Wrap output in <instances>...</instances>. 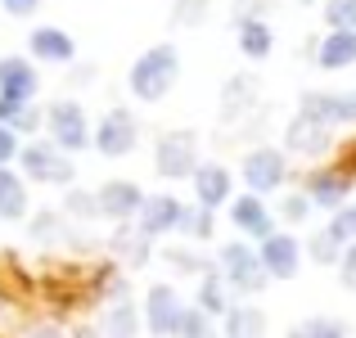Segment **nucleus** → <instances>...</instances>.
Listing matches in <instances>:
<instances>
[{
	"instance_id": "nucleus-15",
	"label": "nucleus",
	"mask_w": 356,
	"mask_h": 338,
	"mask_svg": "<svg viewBox=\"0 0 356 338\" xmlns=\"http://www.w3.org/2000/svg\"><path fill=\"white\" fill-rule=\"evenodd\" d=\"M27 50L45 63H68L72 54H77V41H72L63 27H36V32L27 36Z\"/></svg>"
},
{
	"instance_id": "nucleus-3",
	"label": "nucleus",
	"mask_w": 356,
	"mask_h": 338,
	"mask_svg": "<svg viewBox=\"0 0 356 338\" xmlns=\"http://www.w3.org/2000/svg\"><path fill=\"white\" fill-rule=\"evenodd\" d=\"M221 280H226L235 293H261L266 289V266H261V257L248 248V243H226L221 248Z\"/></svg>"
},
{
	"instance_id": "nucleus-41",
	"label": "nucleus",
	"mask_w": 356,
	"mask_h": 338,
	"mask_svg": "<svg viewBox=\"0 0 356 338\" xmlns=\"http://www.w3.org/2000/svg\"><path fill=\"white\" fill-rule=\"evenodd\" d=\"M270 9V0H235V23H243V18H261Z\"/></svg>"
},
{
	"instance_id": "nucleus-4",
	"label": "nucleus",
	"mask_w": 356,
	"mask_h": 338,
	"mask_svg": "<svg viewBox=\"0 0 356 338\" xmlns=\"http://www.w3.org/2000/svg\"><path fill=\"white\" fill-rule=\"evenodd\" d=\"M45 122H50V136L63 154H81L90 145V122H86V108L77 99H54L45 108Z\"/></svg>"
},
{
	"instance_id": "nucleus-13",
	"label": "nucleus",
	"mask_w": 356,
	"mask_h": 338,
	"mask_svg": "<svg viewBox=\"0 0 356 338\" xmlns=\"http://www.w3.org/2000/svg\"><path fill=\"white\" fill-rule=\"evenodd\" d=\"M36 68H32V59H23V54H9V59H0V95L5 99H32L36 95Z\"/></svg>"
},
{
	"instance_id": "nucleus-27",
	"label": "nucleus",
	"mask_w": 356,
	"mask_h": 338,
	"mask_svg": "<svg viewBox=\"0 0 356 338\" xmlns=\"http://www.w3.org/2000/svg\"><path fill=\"white\" fill-rule=\"evenodd\" d=\"M252 99H257V81H252V77H235L226 86V95H221V108H226V118H235V113L248 108Z\"/></svg>"
},
{
	"instance_id": "nucleus-38",
	"label": "nucleus",
	"mask_w": 356,
	"mask_h": 338,
	"mask_svg": "<svg viewBox=\"0 0 356 338\" xmlns=\"http://www.w3.org/2000/svg\"><path fill=\"white\" fill-rule=\"evenodd\" d=\"M14 158H18V131L0 122V167H9Z\"/></svg>"
},
{
	"instance_id": "nucleus-44",
	"label": "nucleus",
	"mask_w": 356,
	"mask_h": 338,
	"mask_svg": "<svg viewBox=\"0 0 356 338\" xmlns=\"http://www.w3.org/2000/svg\"><path fill=\"white\" fill-rule=\"evenodd\" d=\"M77 338H99V334H90V330H86V334H77Z\"/></svg>"
},
{
	"instance_id": "nucleus-10",
	"label": "nucleus",
	"mask_w": 356,
	"mask_h": 338,
	"mask_svg": "<svg viewBox=\"0 0 356 338\" xmlns=\"http://www.w3.org/2000/svg\"><path fill=\"white\" fill-rule=\"evenodd\" d=\"M284 140H289V149H293V154H325V149H330V122L316 118V113H302V108H298V118L289 122Z\"/></svg>"
},
{
	"instance_id": "nucleus-23",
	"label": "nucleus",
	"mask_w": 356,
	"mask_h": 338,
	"mask_svg": "<svg viewBox=\"0 0 356 338\" xmlns=\"http://www.w3.org/2000/svg\"><path fill=\"white\" fill-rule=\"evenodd\" d=\"M104 338H136L140 334V312L136 303H113L104 312V330H99Z\"/></svg>"
},
{
	"instance_id": "nucleus-43",
	"label": "nucleus",
	"mask_w": 356,
	"mask_h": 338,
	"mask_svg": "<svg viewBox=\"0 0 356 338\" xmlns=\"http://www.w3.org/2000/svg\"><path fill=\"white\" fill-rule=\"evenodd\" d=\"M27 338H63V334H59V330H50V325H45V330H32Z\"/></svg>"
},
{
	"instance_id": "nucleus-28",
	"label": "nucleus",
	"mask_w": 356,
	"mask_h": 338,
	"mask_svg": "<svg viewBox=\"0 0 356 338\" xmlns=\"http://www.w3.org/2000/svg\"><path fill=\"white\" fill-rule=\"evenodd\" d=\"M176 230L190 234V239H212V208H181V221H176Z\"/></svg>"
},
{
	"instance_id": "nucleus-29",
	"label": "nucleus",
	"mask_w": 356,
	"mask_h": 338,
	"mask_svg": "<svg viewBox=\"0 0 356 338\" xmlns=\"http://www.w3.org/2000/svg\"><path fill=\"white\" fill-rule=\"evenodd\" d=\"M172 338H217V334H212V321H208V312H203V307H185Z\"/></svg>"
},
{
	"instance_id": "nucleus-12",
	"label": "nucleus",
	"mask_w": 356,
	"mask_h": 338,
	"mask_svg": "<svg viewBox=\"0 0 356 338\" xmlns=\"http://www.w3.org/2000/svg\"><path fill=\"white\" fill-rule=\"evenodd\" d=\"M136 217H140V221H136V230H140V234H149V239H158V234L176 230V221H181V203H176L172 194H154V199L140 203Z\"/></svg>"
},
{
	"instance_id": "nucleus-39",
	"label": "nucleus",
	"mask_w": 356,
	"mask_h": 338,
	"mask_svg": "<svg viewBox=\"0 0 356 338\" xmlns=\"http://www.w3.org/2000/svg\"><path fill=\"white\" fill-rule=\"evenodd\" d=\"M339 280H343V284H348L352 293H356V239L348 243V252L339 257Z\"/></svg>"
},
{
	"instance_id": "nucleus-8",
	"label": "nucleus",
	"mask_w": 356,
	"mask_h": 338,
	"mask_svg": "<svg viewBox=\"0 0 356 338\" xmlns=\"http://www.w3.org/2000/svg\"><path fill=\"white\" fill-rule=\"evenodd\" d=\"M181 312H185V307H181V298H176L172 284H154V289H149V298H145V325H149V334H154V338H172Z\"/></svg>"
},
{
	"instance_id": "nucleus-37",
	"label": "nucleus",
	"mask_w": 356,
	"mask_h": 338,
	"mask_svg": "<svg viewBox=\"0 0 356 338\" xmlns=\"http://www.w3.org/2000/svg\"><path fill=\"white\" fill-rule=\"evenodd\" d=\"M163 257L172 261V271H181V275H199V271L208 266V261H203V257H194V252H181V248H167Z\"/></svg>"
},
{
	"instance_id": "nucleus-20",
	"label": "nucleus",
	"mask_w": 356,
	"mask_h": 338,
	"mask_svg": "<svg viewBox=\"0 0 356 338\" xmlns=\"http://www.w3.org/2000/svg\"><path fill=\"white\" fill-rule=\"evenodd\" d=\"M239 32V50L248 54V59H266L270 50H275V32H270L261 18H243V23H235Z\"/></svg>"
},
{
	"instance_id": "nucleus-18",
	"label": "nucleus",
	"mask_w": 356,
	"mask_h": 338,
	"mask_svg": "<svg viewBox=\"0 0 356 338\" xmlns=\"http://www.w3.org/2000/svg\"><path fill=\"white\" fill-rule=\"evenodd\" d=\"M316 63H321V68H330V72L334 68H352V63H356V32H348V27H334V32L325 36Z\"/></svg>"
},
{
	"instance_id": "nucleus-30",
	"label": "nucleus",
	"mask_w": 356,
	"mask_h": 338,
	"mask_svg": "<svg viewBox=\"0 0 356 338\" xmlns=\"http://www.w3.org/2000/svg\"><path fill=\"white\" fill-rule=\"evenodd\" d=\"M0 122L14 127V131H36V127H41V118H36L23 99H5V95H0Z\"/></svg>"
},
{
	"instance_id": "nucleus-35",
	"label": "nucleus",
	"mask_w": 356,
	"mask_h": 338,
	"mask_svg": "<svg viewBox=\"0 0 356 338\" xmlns=\"http://www.w3.org/2000/svg\"><path fill=\"white\" fill-rule=\"evenodd\" d=\"M325 23L356 32V0H330V5H325Z\"/></svg>"
},
{
	"instance_id": "nucleus-22",
	"label": "nucleus",
	"mask_w": 356,
	"mask_h": 338,
	"mask_svg": "<svg viewBox=\"0 0 356 338\" xmlns=\"http://www.w3.org/2000/svg\"><path fill=\"white\" fill-rule=\"evenodd\" d=\"M226 338H266V316L257 307H230L226 312Z\"/></svg>"
},
{
	"instance_id": "nucleus-34",
	"label": "nucleus",
	"mask_w": 356,
	"mask_h": 338,
	"mask_svg": "<svg viewBox=\"0 0 356 338\" xmlns=\"http://www.w3.org/2000/svg\"><path fill=\"white\" fill-rule=\"evenodd\" d=\"M330 234L339 243L356 239V203H343V208H334V221H330Z\"/></svg>"
},
{
	"instance_id": "nucleus-36",
	"label": "nucleus",
	"mask_w": 356,
	"mask_h": 338,
	"mask_svg": "<svg viewBox=\"0 0 356 338\" xmlns=\"http://www.w3.org/2000/svg\"><path fill=\"white\" fill-rule=\"evenodd\" d=\"M312 257L321 261V266H334V261L343 257V243L334 239L330 230H321V234H316V239H312Z\"/></svg>"
},
{
	"instance_id": "nucleus-31",
	"label": "nucleus",
	"mask_w": 356,
	"mask_h": 338,
	"mask_svg": "<svg viewBox=\"0 0 356 338\" xmlns=\"http://www.w3.org/2000/svg\"><path fill=\"white\" fill-rule=\"evenodd\" d=\"M212 0H176L172 5V27H203L208 23Z\"/></svg>"
},
{
	"instance_id": "nucleus-21",
	"label": "nucleus",
	"mask_w": 356,
	"mask_h": 338,
	"mask_svg": "<svg viewBox=\"0 0 356 338\" xmlns=\"http://www.w3.org/2000/svg\"><path fill=\"white\" fill-rule=\"evenodd\" d=\"M0 217L5 221L27 217V185L18 181L9 167H0Z\"/></svg>"
},
{
	"instance_id": "nucleus-19",
	"label": "nucleus",
	"mask_w": 356,
	"mask_h": 338,
	"mask_svg": "<svg viewBox=\"0 0 356 338\" xmlns=\"http://www.w3.org/2000/svg\"><path fill=\"white\" fill-rule=\"evenodd\" d=\"M302 113L325 122H356V95H302Z\"/></svg>"
},
{
	"instance_id": "nucleus-1",
	"label": "nucleus",
	"mask_w": 356,
	"mask_h": 338,
	"mask_svg": "<svg viewBox=\"0 0 356 338\" xmlns=\"http://www.w3.org/2000/svg\"><path fill=\"white\" fill-rule=\"evenodd\" d=\"M176 81H181V54H176V45H154V50H145L127 72V86L140 104L167 99Z\"/></svg>"
},
{
	"instance_id": "nucleus-24",
	"label": "nucleus",
	"mask_w": 356,
	"mask_h": 338,
	"mask_svg": "<svg viewBox=\"0 0 356 338\" xmlns=\"http://www.w3.org/2000/svg\"><path fill=\"white\" fill-rule=\"evenodd\" d=\"M113 252L122 261H127V266H145V257H149V234H140V230H118L113 234Z\"/></svg>"
},
{
	"instance_id": "nucleus-32",
	"label": "nucleus",
	"mask_w": 356,
	"mask_h": 338,
	"mask_svg": "<svg viewBox=\"0 0 356 338\" xmlns=\"http://www.w3.org/2000/svg\"><path fill=\"white\" fill-rule=\"evenodd\" d=\"M27 234H32L36 243H72L68 234H63V221L54 217V212H41V217H32V230H27Z\"/></svg>"
},
{
	"instance_id": "nucleus-6",
	"label": "nucleus",
	"mask_w": 356,
	"mask_h": 338,
	"mask_svg": "<svg viewBox=\"0 0 356 338\" xmlns=\"http://www.w3.org/2000/svg\"><path fill=\"white\" fill-rule=\"evenodd\" d=\"M136 140H140V127H136V118H131L127 108H113V113H108V118L95 127L90 145H95L104 158H127L131 149H136Z\"/></svg>"
},
{
	"instance_id": "nucleus-9",
	"label": "nucleus",
	"mask_w": 356,
	"mask_h": 338,
	"mask_svg": "<svg viewBox=\"0 0 356 338\" xmlns=\"http://www.w3.org/2000/svg\"><path fill=\"white\" fill-rule=\"evenodd\" d=\"M261 266H266L270 280H293L298 275V261H302V248H298L293 234H275L270 230L266 239H261Z\"/></svg>"
},
{
	"instance_id": "nucleus-14",
	"label": "nucleus",
	"mask_w": 356,
	"mask_h": 338,
	"mask_svg": "<svg viewBox=\"0 0 356 338\" xmlns=\"http://www.w3.org/2000/svg\"><path fill=\"white\" fill-rule=\"evenodd\" d=\"M190 181H194V194H199V203H203V208H212V212H217L221 203L230 199V172H226L221 163H199Z\"/></svg>"
},
{
	"instance_id": "nucleus-25",
	"label": "nucleus",
	"mask_w": 356,
	"mask_h": 338,
	"mask_svg": "<svg viewBox=\"0 0 356 338\" xmlns=\"http://www.w3.org/2000/svg\"><path fill=\"white\" fill-rule=\"evenodd\" d=\"M226 280H221V275H203V289H199V307H203V312H208V316H226L230 312V293H226Z\"/></svg>"
},
{
	"instance_id": "nucleus-5",
	"label": "nucleus",
	"mask_w": 356,
	"mask_h": 338,
	"mask_svg": "<svg viewBox=\"0 0 356 338\" xmlns=\"http://www.w3.org/2000/svg\"><path fill=\"white\" fill-rule=\"evenodd\" d=\"M18 163H23L27 181H41V185L72 181V158H63L59 145H27V149H18Z\"/></svg>"
},
{
	"instance_id": "nucleus-42",
	"label": "nucleus",
	"mask_w": 356,
	"mask_h": 338,
	"mask_svg": "<svg viewBox=\"0 0 356 338\" xmlns=\"http://www.w3.org/2000/svg\"><path fill=\"white\" fill-rule=\"evenodd\" d=\"M5 5V14H14V18H32L36 9H41V0H0Z\"/></svg>"
},
{
	"instance_id": "nucleus-40",
	"label": "nucleus",
	"mask_w": 356,
	"mask_h": 338,
	"mask_svg": "<svg viewBox=\"0 0 356 338\" xmlns=\"http://www.w3.org/2000/svg\"><path fill=\"white\" fill-rule=\"evenodd\" d=\"M280 212H284L289 221H302L307 212H312V199H307V194H293V199H284V203H280Z\"/></svg>"
},
{
	"instance_id": "nucleus-45",
	"label": "nucleus",
	"mask_w": 356,
	"mask_h": 338,
	"mask_svg": "<svg viewBox=\"0 0 356 338\" xmlns=\"http://www.w3.org/2000/svg\"><path fill=\"white\" fill-rule=\"evenodd\" d=\"M298 5H312V0H298Z\"/></svg>"
},
{
	"instance_id": "nucleus-16",
	"label": "nucleus",
	"mask_w": 356,
	"mask_h": 338,
	"mask_svg": "<svg viewBox=\"0 0 356 338\" xmlns=\"http://www.w3.org/2000/svg\"><path fill=\"white\" fill-rule=\"evenodd\" d=\"M352 194V181L343 172H316L312 181H307V199H312V208H343Z\"/></svg>"
},
{
	"instance_id": "nucleus-2",
	"label": "nucleus",
	"mask_w": 356,
	"mask_h": 338,
	"mask_svg": "<svg viewBox=\"0 0 356 338\" xmlns=\"http://www.w3.org/2000/svg\"><path fill=\"white\" fill-rule=\"evenodd\" d=\"M154 167L163 181H185L199 167V136L194 131H163L154 149Z\"/></svg>"
},
{
	"instance_id": "nucleus-17",
	"label": "nucleus",
	"mask_w": 356,
	"mask_h": 338,
	"mask_svg": "<svg viewBox=\"0 0 356 338\" xmlns=\"http://www.w3.org/2000/svg\"><path fill=\"white\" fill-rule=\"evenodd\" d=\"M230 217H235V225L243 234H252V239H266L270 230H275V221H270V212L261 208L257 194H243V199L230 203Z\"/></svg>"
},
{
	"instance_id": "nucleus-33",
	"label": "nucleus",
	"mask_w": 356,
	"mask_h": 338,
	"mask_svg": "<svg viewBox=\"0 0 356 338\" xmlns=\"http://www.w3.org/2000/svg\"><path fill=\"white\" fill-rule=\"evenodd\" d=\"M63 212H68V217L90 221V217H99V199H95V194H86V190H72L68 199H63Z\"/></svg>"
},
{
	"instance_id": "nucleus-7",
	"label": "nucleus",
	"mask_w": 356,
	"mask_h": 338,
	"mask_svg": "<svg viewBox=\"0 0 356 338\" xmlns=\"http://www.w3.org/2000/svg\"><path fill=\"white\" fill-rule=\"evenodd\" d=\"M284 176H289V163H284V154H280V149H252V154L243 158V181H248L252 194L280 190V185H284Z\"/></svg>"
},
{
	"instance_id": "nucleus-26",
	"label": "nucleus",
	"mask_w": 356,
	"mask_h": 338,
	"mask_svg": "<svg viewBox=\"0 0 356 338\" xmlns=\"http://www.w3.org/2000/svg\"><path fill=\"white\" fill-rule=\"evenodd\" d=\"M289 338H348V325L334 321V316H312V321L293 325Z\"/></svg>"
},
{
	"instance_id": "nucleus-11",
	"label": "nucleus",
	"mask_w": 356,
	"mask_h": 338,
	"mask_svg": "<svg viewBox=\"0 0 356 338\" xmlns=\"http://www.w3.org/2000/svg\"><path fill=\"white\" fill-rule=\"evenodd\" d=\"M99 217H108V221H131L140 212V203H145V194H140V185H131V181H108V185H99Z\"/></svg>"
}]
</instances>
